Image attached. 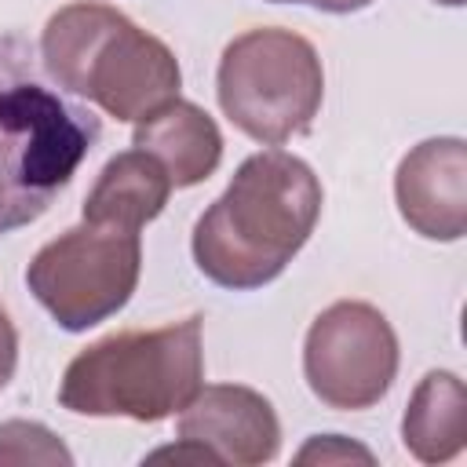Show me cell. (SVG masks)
<instances>
[{
    "label": "cell",
    "mask_w": 467,
    "mask_h": 467,
    "mask_svg": "<svg viewBox=\"0 0 467 467\" xmlns=\"http://www.w3.org/2000/svg\"><path fill=\"white\" fill-rule=\"evenodd\" d=\"M44 69L77 99L117 120H142L179 99V62L164 40L109 4L77 0L55 11L40 36Z\"/></svg>",
    "instance_id": "3"
},
{
    "label": "cell",
    "mask_w": 467,
    "mask_h": 467,
    "mask_svg": "<svg viewBox=\"0 0 467 467\" xmlns=\"http://www.w3.org/2000/svg\"><path fill=\"white\" fill-rule=\"evenodd\" d=\"M219 106L248 139L281 146L310 131L325 73L314 44L292 29H248L219 58Z\"/></svg>",
    "instance_id": "5"
},
{
    "label": "cell",
    "mask_w": 467,
    "mask_h": 467,
    "mask_svg": "<svg viewBox=\"0 0 467 467\" xmlns=\"http://www.w3.org/2000/svg\"><path fill=\"white\" fill-rule=\"evenodd\" d=\"M69 449L44 427L29 420L0 423V467L4 463H69Z\"/></svg>",
    "instance_id": "13"
},
{
    "label": "cell",
    "mask_w": 467,
    "mask_h": 467,
    "mask_svg": "<svg viewBox=\"0 0 467 467\" xmlns=\"http://www.w3.org/2000/svg\"><path fill=\"white\" fill-rule=\"evenodd\" d=\"M99 131V117L66 95L36 51L0 33V234L51 208Z\"/></svg>",
    "instance_id": "1"
},
{
    "label": "cell",
    "mask_w": 467,
    "mask_h": 467,
    "mask_svg": "<svg viewBox=\"0 0 467 467\" xmlns=\"http://www.w3.org/2000/svg\"><path fill=\"white\" fill-rule=\"evenodd\" d=\"M401 219L431 241H460L467 230V146L427 139L412 146L394 175Z\"/></svg>",
    "instance_id": "9"
},
{
    "label": "cell",
    "mask_w": 467,
    "mask_h": 467,
    "mask_svg": "<svg viewBox=\"0 0 467 467\" xmlns=\"http://www.w3.org/2000/svg\"><path fill=\"white\" fill-rule=\"evenodd\" d=\"M321 182L285 150L252 153L193 226L197 270L223 288H263L314 234Z\"/></svg>",
    "instance_id": "2"
},
{
    "label": "cell",
    "mask_w": 467,
    "mask_h": 467,
    "mask_svg": "<svg viewBox=\"0 0 467 467\" xmlns=\"http://www.w3.org/2000/svg\"><path fill=\"white\" fill-rule=\"evenodd\" d=\"M270 4H303V0H270Z\"/></svg>",
    "instance_id": "18"
},
{
    "label": "cell",
    "mask_w": 467,
    "mask_h": 467,
    "mask_svg": "<svg viewBox=\"0 0 467 467\" xmlns=\"http://www.w3.org/2000/svg\"><path fill=\"white\" fill-rule=\"evenodd\" d=\"M15 365H18V332L7 317V310L0 306V390L15 376Z\"/></svg>",
    "instance_id": "15"
},
{
    "label": "cell",
    "mask_w": 467,
    "mask_h": 467,
    "mask_svg": "<svg viewBox=\"0 0 467 467\" xmlns=\"http://www.w3.org/2000/svg\"><path fill=\"white\" fill-rule=\"evenodd\" d=\"M306 4H314L317 11H328V15H350V11L368 7L372 0H306Z\"/></svg>",
    "instance_id": "16"
},
{
    "label": "cell",
    "mask_w": 467,
    "mask_h": 467,
    "mask_svg": "<svg viewBox=\"0 0 467 467\" xmlns=\"http://www.w3.org/2000/svg\"><path fill=\"white\" fill-rule=\"evenodd\" d=\"M401 441L423 463H445L467 445V390L452 372H427L401 416Z\"/></svg>",
    "instance_id": "12"
},
{
    "label": "cell",
    "mask_w": 467,
    "mask_h": 467,
    "mask_svg": "<svg viewBox=\"0 0 467 467\" xmlns=\"http://www.w3.org/2000/svg\"><path fill=\"white\" fill-rule=\"evenodd\" d=\"M135 150L150 153L171 179V186L204 182L223 157V135L215 120L182 99L164 102L161 109L135 120Z\"/></svg>",
    "instance_id": "10"
},
{
    "label": "cell",
    "mask_w": 467,
    "mask_h": 467,
    "mask_svg": "<svg viewBox=\"0 0 467 467\" xmlns=\"http://www.w3.org/2000/svg\"><path fill=\"white\" fill-rule=\"evenodd\" d=\"M201 387V317H186L164 328H135L91 343L66 365L58 401L77 416H128L157 423L182 412Z\"/></svg>",
    "instance_id": "4"
},
{
    "label": "cell",
    "mask_w": 467,
    "mask_h": 467,
    "mask_svg": "<svg viewBox=\"0 0 467 467\" xmlns=\"http://www.w3.org/2000/svg\"><path fill=\"white\" fill-rule=\"evenodd\" d=\"M179 438L204 445L219 463L255 467L277 456L281 423L259 390L241 383H215L201 387L186 401L179 416Z\"/></svg>",
    "instance_id": "8"
},
{
    "label": "cell",
    "mask_w": 467,
    "mask_h": 467,
    "mask_svg": "<svg viewBox=\"0 0 467 467\" xmlns=\"http://www.w3.org/2000/svg\"><path fill=\"white\" fill-rule=\"evenodd\" d=\"M350 460L372 463V452L343 434H317L296 452V463H350Z\"/></svg>",
    "instance_id": "14"
},
{
    "label": "cell",
    "mask_w": 467,
    "mask_h": 467,
    "mask_svg": "<svg viewBox=\"0 0 467 467\" xmlns=\"http://www.w3.org/2000/svg\"><path fill=\"white\" fill-rule=\"evenodd\" d=\"M438 4H449V7H460L463 0H438Z\"/></svg>",
    "instance_id": "17"
},
{
    "label": "cell",
    "mask_w": 467,
    "mask_h": 467,
    "mask_svg": "<svg viewBox=\"0 0 467 467\" xmlns=\"http://www.w3.org/2000/svg\"><path fill=\"white\" fill-rule=\"evenodd\" d=\"M171 179L168 171L142 150H124L99 171L95 186L84 197V223L139 230L157 219L168 204Z\"/></svg>",
    "instance_id": "11"
},
{
    "label": "cell",
    "mask_w": 467,
    "mask_h": 467,
    "mask_svg": "<svg viewBox=\"0 0 467 467\" xmlns=\"http://www.w3.org/2000/svg\"><path fill=\"white\" fill-rule=\"evenodd\" d=\"M303 372L328 409H372L398 376V336L372 303L339 299L314 317L303 343Z\"/></svg>",
    "instance_id": "7"
},
{
    "label": "cell",
    "mask_w": 467,
    "mask_h": 467,
    "mask_svg": "<svg viewBox=\"0 0 467 467\" xmlns=\"http://www.w3.org/2000/svg\"><path fill=\"white\" fill-rule=\"evenodd\" d=\"M139 270L142 244L135 230L84 223L33 255L26 285L66 332H84L131 299Z\"/></svg>",
    "instance_id": "6"
}]
</instances>
